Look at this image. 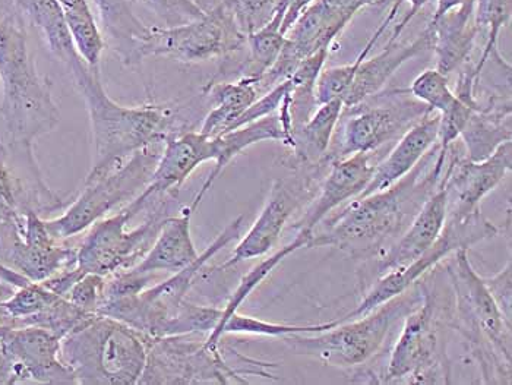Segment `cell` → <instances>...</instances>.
I'll list each match as a JSON object with an SVG mask.
<instances>
[{"mask_svg": "<svg viewBox=\"0 0 512 385\" xmlns=\"http://www.w3.org/2000/svg\"><path fill=\"white\" fill-rule=\"evenodd\" d=\"M191 208H185L176 217H166L161 223L156 241L150 251L132 270L138 273H178L199 257L192 239Z\"/></svg>", "mask_w": 512, "mask_h": 385, "instance_id": "obj_27", "label": "cell"}, {"mask_svg": "<svg viewBox=\"0 0 512 385\" xmlns=\"http://www.w3.org/2000/svg\"><path fill=\"white\" fill-rule=\"evenodd\" d=\"M343 110V100L340 99L319 104L308 122L295 131L293 153L299 162L308 166L328 162L331 141Z\"/></svg>", "mask_w": 512, "mask_h": 385, "instance_id": "obj_30", "label": "cell"}, {"mask_svg": "<svg viewBox=\"0 0 512 385\" xmlns=\"http://www.w3.org/2000/svg\"><path fill=\"white\" fill-rule=\"evenodd\" d=\"M147 8L163 22V27H176L198 20L205 14L194 0H144Z\"/></svg>", "mask_w": 512, "mask_h": 385, "instance_id": "obj_39", "label": "cell"}, {"mask_svg": "<svg viewBox=\"0 0 512 385\" xmlns=\"http://www.w3.org/2000/svg\"><path fill=\"white\" fill-rule=\"evenodd\" d=\"M409 93L414 99L438 113L450 109L457 100L448 84L447 75L441 74L438 69H426L417 75L416 80L410 85Z\"/></svg>", "mask_w": 512, "mask_h": 385, "instance_id": "obj_37", "label": "cell"}, {"mask_svg": "<svg viewBox=\"0 0 512 385\" xmlns=\"http://www.w3.org/2000/svg\"><path fill=\"white\" fill-rule=\"evenodd\" d=\"M157 195L144 191L118 213L109 214L90 227L77 249V264L84 273L112 276L119 271L135 267L156 241L161 223L166 219L167 201L151 208L150 216L137 229L128 230L134 217L157 201Z\"/></svg>", "mask_w": 512, "mask_h": 385, "instance_id": "obj_9", "label": "cell"}, {"mask_svg": "<svg viewBox=\"0 0 512 385\" xmlns=\"http://www.w3.org/2000/svg\"><path fill=\"white\" fill-rule=\"evenodd\" d=\"M221 309L214 306H202L185 301L178 315L167 325L164 337L182 336V334H201L208 336L220 320Z\"/></svg>", "mask_w": 512, "mask_h": 385, "instance_id": "obj_38", "label": "cell"}, {"mask_svg": "<svg viewBox=\"0 0 512 385\" xmlns=\"http://www.w3.org/2000/svg\"><path fill=\"white\" fill-rule=\"evenodd\" d=\"M240 27L246 36L267 24L277 0H230Z\"/></svg>", "mask_w": 512, "mask_h": 385, "instance_id": "obj_41", "label": "cell"}, {"mask_svg": "<svg viewBox=\"0 0 512 385\" xmlns=\"http://www.w3.org/2000/svg\"><path fill=\"white\" fill-rule=\"evenodd\" d=\"M84 274V271L78 267V264L72 265V267L63 268V270L58 271V273L53 274L52 277L40 283H43L47 289L52 290L56 295L66 298L69 290L78 283V280L81 279Z\"/></svg>", "mask_w": 512, "mask_h": 385, "instance_id": "obj_43", "label": "cell"}, {"mask_svg": "<svg viewBox=\"0 0 512 385\" xmlns=\"http://www.w3.org/2000/svg\"><path fill=\"white\" fill-rule=\"evenodd\" d=\"M68 69L87 107L93 132V167L87 179L106 175L138 151L164 145L188 132L178 107L172 104L122 106L104 90L99 68H91L79 59Z\"/></svg>", "mask_w": 512, "mask_h": 385, "instance_id": "obj_1", "label": "cell"}, {"mask_svg": "<svg viewBox=\"0 0 512 385\" xmlns=\"http://www.w3.org/2000/svg\"><path fill=\"white\" fill-rule=\"evenodd\" d=\"M406 2L410 3L409 12L404 15V18L400 21V24H397V27L394 28V33L391 34L390 40L400 39L401 34H403V31L409 27L410 22H412L414 18L417 17V14H419V12L422 11V9L425 8V6L428 5L431 0H406Z\"/></svg>", "mask_w": 512, "mask_h": 385, "instance_id": "obj_45", "label": "cell"}, {"mask_svg": "<svg viewBox=\"0 0 512 385\" xmlns=\"http://www.w3.org/2000/svg\"><path fill=\"white\" fill-rule=\"evenodd\" d=\"M314 0H290L289 8H287L286 15H284L283 25H281V31L284 36L289 33L290 28L295 25L297 18L302 15V12L308 8Z\"/></svg>", "mask_w": 512, "mask_h": 385, "instance_id": "obj_44", "label": "cell"}, {"mask_svg": "<svg viewBox=\"0 0 512 385\" xmlns=\"http://www.w3.org/2000/svg\"><path fill=\"white\" fill-rule=\"evenodd\" d=\"M213 138L205 137L201 132H183L164 144L151 181L144 189L148 195L173 197L179 194L183 183L201 164L214 162Z\"/></svg>", "mask_w": 512, "mask_h": 385, "instance_id": "obj_21", "label": "cell"}, {"mask_svg": "<svg viewBox=\"0 0 512 385\" xmlns=\"http://www.w3.org/2000/svg\"><path fill=\"white\" fill-rule=\"evenodd\" d=\"M385 0H314L302 12L295 25L286 34V44L274 65L262 75L265 88H273L289 80L297 65L321 49H331L333 41L368 6Z\"/></svg>", "mask_w": 512, "mask_h": 385, "instance_id": "obj_14", "label": "cell"}, {"mask_svg": "<svg viewBox=\"0 0 512 385\" xmlns=\"http://www.w3.org/2000/svg\"><path fill=\"white\" fill-rule=\"evenodd\" d=\"M376 164L371 153H357L333 160L318 197L309 205L302 219L295 223L296 232L314 235L316 226L346 201L359 197L374 176Z\"/></svg>", "mask_w": 512, "mask_h": 385, "instance_id": "obj_19", "label": "cell"}, {"mask_svg": "<svg viewBox=\"0 0 512 385\" xmlns=\"http://www.w3.org/2000/svg\"><path fill=\"white\" fill-rule=\"evenodd\" d=\"M422 299L404 315L390 361L379 383L448 384L447 328H454V305L444 304L436 284L417 282Z\"/></svg>", "mask_w": 512, "mask_h": 385, "instance_id": "obj_6", "label": "cell"}, {"mask_svg": "<svg viewBox=\"0 0 512 385\" xmlns=\"http://www.w3.org/2000/svg\"><path fill=\"white\" fill-rule=\"evenodd\" d=\"M474 3H476V0H438L432 20L442 17L451 9L463 8V6L474 5Z\"/></svg>", "mask_w": 512, "mask_h": 385, "instance_id": "obj_46", "label": "cell"}, {"mask_svg": "<svg viewBox=\"0 0 512 385\" xmlns=\"http://www.w3.org/2000/svg\"><path fill=\"white\" fill-rule=\"evenodd\" d=\"M350 110L355 115L344 123L340 145L330 157V162L352 154L372 153L387 142L401 137L426 113L431 112L426 104L413 96H403L401 91H398L397 96L387 97V104L366 106L363 109L353 107Z\"/></svg>", "mask_w": 512, "mask_h": 385, "instance_id": "obj_16", "label": "cell"}, {"mask_svg": "<svg viewBox=\"0 0 512 385\" xmlns=\"http://www.w3.org/2000/svg\"><path fill=\"white\" fill-rule=\"evenodd\" d=\"M99 14L101 34L104 44L112 47V52L126 66L142 62L141 50L150 36L154 25H148L139 15V6H147L144 0H93Z\"/></svg>", "mask_w": 512, "mask_h": 385, "instance_id": "obj_23", "label": "cell"}, {"mask_svg": "<svg viewBox=\"0 0 512 385\" xmlns=\"http://www.w3.org/2000/svg\"><path fill=\"white\" fill-rule=\"evenodd\" d=\"M312 235L305 232H297V236L290 242L289 245L283 246V248L278 249L277 252H274L271 257L265 258L264 261H261L258 265H255L242 280H240L239 286L236 287L233 295L230 296L229 302L227 305L221 309L220 320H218V324L213 331H211L208 336H214L218 330H220L221 325L226 323L230 317H232L235 312L239 311L240 306L243 305V302L252 295V292L259 286L271 273H273L274 268L277 267L278 264L283 263L289 255H292L293 252L299 251L300 248H305L308 246L309 241H311ZM207 336V337H208Z\"/></svg>", "mask_w": 512, "mask_h": 385, "instance_id": "obj_34", "label": "cell"}, {"mask_svg": "<svg viewBox=\"0 0 512 385\" xmlns=\"http://www.w3.org/2000/svg\"><path fill=\"white\" fill-rule=\"evenodd\" d=\"M439 122L441 116L435 110H431L409 131L404 132L387 159L376 164L371 182L357 198L384 191L409 175L438 142Z\"/></svg>", "mask_w": 512, "mask_h": 385, "instance_id": "obj_24", "label": "cell"}, {"mask_svg": "<svg viewBox=\"0 0 512 385\" xmlns=\"http://www.w3.org/2000/svg\"><path fill=\"white\" fill-rule=\"evenodd\" d=\"M248 36L237 21L230 0L201 18L176 27L154 25L141 50V59L169 58L199 63L224 58L246 46Z\"/></svg>", "mask_w": 512, "mask_h": 385, "instance_id": "obj_12", "label": "cell"}, {"mask_svg": "<svg viewBox=\"0 0 512 385\" xmlns=\"http://www.w3.org/2000/svg\"><path fill=\"white\" fill-rule=\"evenodd\" d=\"M306 188L308 183L300 181L299 178L295 183L284 179L274 182L255 223L237 244L232 258L221 265L220 270L267 255L280 241L290 216L295 213L296 208L302 203L303 194L308 191Z\"/></svg>", "mask_w": 512, "mask_h": 385, "instance_id": "obj_18", "label": "cell"}, {"mask_svg": "<svg viewBox=\"0 0 512 385\" xmlns=\"http://www.w3.org/2000/svg\"><path fill=\"white\" fill-rule=\"evenodd\" d=\"M104 286H106V277L85 273L69 290L66 299L82 311L99 314L100 305L104 299Z\"/></svg>", "mask_w": 512, "mask_h": 385, "instance_id": "obj_40", "label": "cell"}, {"mask_svg": "<svg viewBox=\"0 0 512 385\" xmlns=\"http://www.w3.org/2000/svg\"><path fill=\"white\" fill-rule=\"evenodd\" d=\"M290 0H277L273 14L267 24L249 34L246 44L249 46V59L243 66L242 77L259 78L274 65L286 44V36L281 31L284 15L289 8Z\"/></svg>", "mask_w": 512, "mask_h": 385, "instance_id": "obj_31", "label": "cell"}, {"mask_svg": "<svg viewBox=\"0 0 512 385\" xmlns=\"http://www.w3.org/2000/svg\"><path fill=\"white\" fill-rule=\"evenodd\" d=\"M207 94L213 109L205 116L199 132L210 138L229 131L230 126L259 97L256 80L249 77H240L235 82H213L208 85Z\"/></svg>", "mask_w": 512, "mask_h": 385, "instance_id": "obj_29", "label": "cell"}, {"mask_svg": "<svg viewBox=\"0 0 512 385\" xmlns=\"http://www.w3.org/2000/svg\"><path fill=\"white\" fill-rule=\"evenodd\" d=\"M199 336L182 334L150 340L138 385L248 384L246 375L274 378L268 369L276 364H229L221 346L210 349Z\"/></svg>", "mask_w": 512, "mask_h": 385, "instance_id": "obj_8", "label": "cell"}, {"mask_svg": "<svg viewBox=\"0 0 512 385\" xmlns=\"http://www.w3.org/2000/svg\"><path fill=\"white\" fill-rule=\"evenodd\" d=\"M194 2L197 3L202 11L208 12L220 5V3H223L224 0H194Z\"/></svg>", "mask_w": 512, "mask_h": 385, "instance_id": "obj_47", "label": "cell"}, {"mask_svg": "<svg viewBox=\"0 0 512 385\" xmlns=\"http://www.w3.org/2000/svg\"><path fill=\"white\" fill-rule=\"evenodd\" d=\"M486 287H488L489 293L501 309L504 317L512 324V265L511 261L507 264L504 270L499 271L495 276L483 277Z\"/></svg>", "mask_w": 512, "mask_h": 385, "instance_id": "obj_42", "label": "cell"}, {"mask_svg": "<svg viewBox=\"0 0 512 385\" xmlns=\"http://www.w3.org/2000/svg\"><path fill=\"white\" fill-rule=\"evenodd\" d=\"M401 5H403V0H397V2L394 3L387 17H385L384 21L376 28L374 36L366 43V46L363 47L362 52L359 53L355 61L349 63V65L322 69L315 87V97L318 104L337 99L343 100V97L346 96L347 91H349L350 85H352L353 80H355L357 69H359L362 62L368 58L369 53L372 52L376 43L381 39L382 34L390 27L391 22L395 20Z\"/></svg>", "mask_w": 512, "mask_h": 385, "instance_id": "obj_33", "label": "cell"}, {"mask_svg": "<svg viewBox=\"0 0 512 385\" xmlns=\"http://www.w3.org/2000/svg\"><path fill=\"white\" fill-rule=\"evenodd\" d=\"M243 220H245L243 216L233 220L188 267L178 273H173L172 277L163 282L147 287L138 295L103 301L99 314L131 325L139 333L144 334L147 339H161L166 333L167 325L178 315L179 309L185 304L186 295L194 286L199 271L211 258L216 257L221 249L239 239Z\"/></svg>", "mask_w": 512, "mask_h": 385, "instance_id": "obj_11", "label": "cell"}, {"mask_svg": "<svg viewBox=\"0 0 512 385\" xmlns=\"http://www.w3.org/2000/svg\"><path fill=\"white\" fill-rule=\"evenodd\" d=\"M435 150L429 151L409 175L390 188L352 200V204L328 220L322 232H314L308 248L335 246L352 255H363L400 235L441 182L444 164L434 162L426 170Z\"/></svg>", "mask_w": 512, "mask_h": 385, "instance_id": "obj_2", "label": "cell"}, {"mask_svg": "<svg viewBox=\"0 0 512 385\" xmlns=\"http://www.w3.org/2000/svg\"><path fill=\"white\" fill-rule=\"evenodd\" d=\"M422 299L419 284L395 296L356 320L340 321L321 333H299L284 337L297 355L309 356L322 364L349 368L366 364L384 346L391 325L412 311Z\"/></svg>", "mask_w": 512, "mask_h": 385, "instance_id": "obj_7", "label": "cell"}, {"mask_svg": "<svg viewBox=\"0 0 512 385\" xmlns=\"http://www.w3.org/2000/svg\"><path fill=\"white\" fill-rule=\"evenodd\" d=\"M512 167V142L502 144L482 162L454 156L441 181L447 192L448 217H463L480 208V201L504 181Z\"/></svg>", "mask_w": 512, "mask_h": 385, "instance_id": "obj_17", "label": "cell"}, {"mask_svg": "<svg viewBox=\"0 0 512 385\" xmlns=\"http://www.w3.org/2000/svg\"><path fill=\"white\" fill-rule=\"evenodd\" d=\"M75 385L60 359V339L46 328L0 325V384Z\"/></svg>", "mask_w": 512, "mask_h": 385, "instance_id": "obj_15", "label": "cell"}, {"mask_svg": "<svg viewBox=\"0 0 512 385\" xmlns=\"http://www.w3.org/2000/svg\"><path fill=\"white\" fill-rule=\"evenodd\" d=\"M498 232L496 224L486 219L480 208L467 216L448 217L438 241L422 257L417 258L414 263L407 265L403 270L391 271V273L379 277L371 290L366 293L362 302L352 312L340 318V321L356 320V318L369 314L378 306L409 290L429 271L434 270L436 265L457 252L458 249L469 251L473 245L486 241V239L495 238Z\"/></svg>", "mask_w": 512, "mask_h": 385, "instance_id": "obj_13", "label": "cell"}, {"mask_svg": "<svg viewBox=\"0 0 512 385\" xmlns=\"http://www.w3.org/2000/svg\"><path fill=\"white\" fill-rule=\"evenodd\" d=\"M0 81L2 119L12 144L34 145L37 138L55 131L60 122L52 85L41 77L28 44L21 15L0 17Z\"/></svg>", "mask_w": 512, "mask_h": 385, "instance_id": "obj_3", "label": "cell"}, {"mask_svg": "<svg viewBox=\"0 0 512 385\" xmlns=\"http://www.w3.org/2000/svg\"><path fill=\"white\" fill-rule=\"evenodd\" d=\"M447 276L453 292L454 328L479 362L485 383L511 384L512 324L474 270L467 249L454 252Z\"/></svg>", "mask_w": 512, "mask_h": 385, "instance_id": "obj_4", "label": "cell"}, {"mask_svg": "<svg viewBox=\"0 0 512 385\" xmlns=\"http://www.w3.org/2000/svg\"><path fill=\"white\" fill-rule=\"evenodd\" d=\"M213 141L214 150H216L214 167L210 175H208L207 181L199 189L197 197L192 201L191 207H189L192 213L198 210L199 204L202 203L211 186L220 178L221 173L229 166V163L233 162L239 154L248 150L252 145L264 141H278L283 142L286 147L292 148V150L293 145H295V142H293L286 129H284L278 112L267 116V118L259 119V121L240 126V128L233 129V131L217 135V137L213 138Z\"/></svg>", "mask_w": 512, "mask_h": 385, "instance_id": "obj_26", "label": "cell"}, {"mask_svg": "<svg viewBox=\"0 0 512 385\" xmlns=\"http://www.w3.org/2000/svg\"><path fill=\"white\" fill-rule=\"evenodd\" d=\"M474 11L476 3L451 9L442 17L429 21L428 27L434 37L435 69L447 77L467 65L472 55L480 31Z\"/></svg>", "mask_w": 512, "mask_h": 385, "instance_id": "obj_25", "label": "cell"}, {"mask_svg": "<svg viewBox=\"0 0 512 385\" xmlns=\"http://www.w3.org/2000/svg\"><path fill=\"white\" fill-rule=\"evenodd\" d=\"M432 46H434V37L428 25L412 43L388 40L387 46L381 53L372 59H365L357 69L355 80L343 97L344 109H353L381 93L404 63L432 50Z\"/></svg>", "mask_w": 512, "mask_h": 385, "instance_id": "obj_22", "label": "cell"}, {"mask_svg": "<svg viewBox=\"0 0 512 385\" xmlns=\"http://www.w3.org/2000/svg\"><path fill=\"white\" fill-rule=\"evenodd\" d=\"M158 147L160 145L138 151L106 175L85 179L81 194L68 205L65 213L56 219L44 220L52 238L66 242L115 213L120 205L135 200L147 188L156 170L161 156Z\"/></svg>", "mask_w": 512, "mask_h": 385, "instance_id": "obj_10", "label": "cell"}, {"mask_svg": "<svg viewBox=\"0 0 512 385\" xmlns=\"http://www.w3.org/2000/svg\"><path fill=\"white\" fill-rule=\"evenodd\" d=\"M150 339L131 325L96 315L60 340V359L81 385H137Z\"/></svg>", "mask_w": 512, "mask_h": 385, "instance_id": "obj_5", "label": "cell"}, {"mask_svg": "<svg viewBox=\"0 0 512 385\" xmlns=\"http://www.w3.org/2000/svg\"><path fill=\"white\" fill-rule=\"evenodd\" d=\"M476 24L479 30L488 31L485 47L479 62L473 66L474 81L476 87L480 85L483 69L489 61L502 62L501 53L498 50V40L501 31L510 24L512 17V0H476Z\"/></svg>", "mask_w": 512, "mask_h": 385, "instance_id": "obj_36", "label": "cell"}, {"mask_svg": "<svg viewBox=\"0 0 512 385\" xmlns=\"http://www.w3.org/2000/svg\"><path fill=\"white\" fill-rule=\"evenodd\" d=\"M340 323V320L330 321V323L318 325H290L270 323V321L259 320V318L249 317V315L235 312L229 320L221 325L220 330L214 336L205 337V345L210 349H218L223 342V337L227 334H246V336H264V337H284L299 333H321V331L330 330Z\"/></svg>", "mask_w": 512, "mask_h": 385, "instance_id": "obj_35", "label": "cell"}, {"mask_svg": "<svg viewBox=\"0 0 512 385\" xmlns=\"http://www.w3.org/2000/svg\"><path fill=\"white\" fill-rule=\"evenodd\" d=\"M447 223V192L444 183L439 182L434 194L425 201L406 232L387 251H382L376 261V276L382 277L391 271L403 270L407 265L422 257L438 241Z\"/></svg>", "mask_w": 512, "mask_h": 385, "instance_id": "obj_20", "label": "cell"}, {"mask_svg": "<svg viewBox=\"0 0 512 385\" xmlns=\"http://www.w3.org/2000/svg\"><path fill=\"white\" fill-rule=\"evenodd\" d=\"M467 160L482 162L491 157L502 144L512 140V109L510 94L489 97L488 103L473 110L461 131Z\"/></svg>", "mask_w": 512, "mask_h": 385, "instance_id": "obj_28", "label": "cell"}, {"mask_svg": "<svg viewBox=\"0 0 512 385\" xmlns=\"http://www.w3.org/2000/svg\"><path fill=\"white\" fill-rule=\"evenodd\" d=\"M58 3L82 61L91 68H99L106 44L90 0H58Z\"/></svg>", "mask_w": 512, "mask_h": 385, "instance_id": "obj_32", "label": "cell"}]
</instances>
